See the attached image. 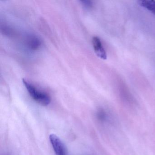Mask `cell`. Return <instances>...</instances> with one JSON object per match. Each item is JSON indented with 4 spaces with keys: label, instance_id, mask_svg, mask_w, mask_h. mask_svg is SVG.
Segmentation results:
<instances>
[{
    "label": "cell",
    "instance_id": "obj_1",
    "mask_svg": "<svg viewBox=\"0 0 155 155\" xmlns=\"http://www.w3.org/2000/svg\"><path fill=\"white\" fill-rule=\"evenodd\" d=\"M22 81L29 94L35 101L43 106H47L50 104V97L48 94L38 90L26 80L23 79Z\"/></svg>",
    "mask_w": 155,
    "mask_h": 155
},
{
    "label": "cell",
    "instance_id": "obj_2",
    "mask_svg": "<svg viewBox=\"0 0 155 155\" xmlns=\"http://www.w3.org/2000/svg\"><path fill=\"white\" fill-rule=\"evenodd\" d=\"M49 139L56 155H67L65 146L57 135L55 134H51Z\"/></svg>",
    "mask_w": 155,
    "mask_h": 155
},
{
    "label": "cell",
    "instance_id": "obj_3",
    "mask_svg": "<svg viewBox=\"0 0 155 155\" xmlns=\"http://www.w3.org/2000/svg\"><path fill=\"white\" fill-rule=\"evenodd\" d=\"M92 44L96 55L102 59H107V53L102 46L99 38L97 37H94L92 39Z\"/></svg>",
    "mask_w": 155,
    "mask_h": 155
},
{
    "label": "cell",
    "instance_id": "obj_4",
    "mask_svg": "<svg viewBox=\"0 0 155 155\" xmlns=\"http://www.w3.org/2000/svg\"><path fill=\"white\" fill-rule=\"evenodd\" d=\"M139 5L149 11L155 15V1L142 0L138 1Z\"/></svg>",
    "mask_w": 155,
    "mask_h": 155
},
{
    "label": "cell",
    "instance_id": "obj_5",
    "mask_svg": "<svg viewBox=\"0 0 155 155\" xmlns=\"http://www.w3.org/2000/svg\"><path fill=\"white\" fill-rule=\"evenodd\" d=\"M27 45L29 48L32 50H36L39 48L41 45V41L38 38L31 36L27 40Z\"/></svg>",
    "mask_w": 155,
    "mask_h": 155
},
{
    "label": "cell",
    "instance_id": "obj_6",
    "mask_svg": "<svg viewBox=\"0 0 155 155\" xmlns=\"http://www.w3.org/2000/svg\"><path fill=\"white\" fill-rule=\"evenodd\" d=\"M97 117L98 119L101 121L105 120L106 118V113L103 110H100L97 112Z\"/></svg>",
    "mask_w": 155,
    "mask_h": 155
},
{
    "label": "cell",
    "instance_id": "obj_7",
    "mask_svg": "<svg viewBox=\"0 0 155 155\" xmlns=\"http://www.w3.org/2000/svg\"><path fill=\"white\" fill-rule=\"evenodd\" d=\"M82 5L86 8H90L92 6V2L90 1H81Z\"/></svg>",
    "mask_w": 155,
    "mask_h": 155
}]
</instances>
